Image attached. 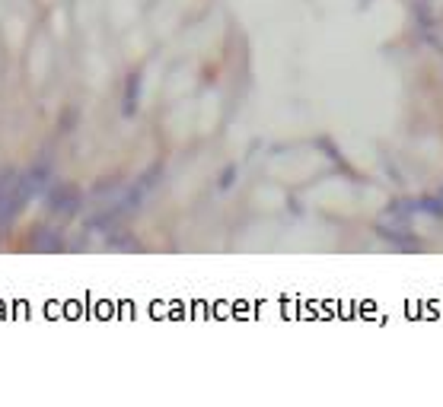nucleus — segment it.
<instances>
[{
  "label": "nucleus",
  "instance_id": "nucleus-7",
  "mask_svg": "<svg viewBox=\"0 0 443 407\" xmlns=\"http://www.w3.org/2000/svg\"><path fill=\"white\" fill-rule=\"evenodd\" d=\"M233 178H236V165H226L224 175H220V188H230Z\"/></svg>",
  "mask_w": 443,
  "mask_h": 407
},
{
  "label": "nucleus",
  "instance_id": "nucleus-2",
  "mask_svg": "<svg viewBox=\"0 0 443 407\" xmlns=\"http://www.w3.org/2000/svg\"><path fill=\"white\" fill-rule=\"evenodd\" d=\"M80 204H84V194H80V188L77 184H71V182L54 184L52 194H48V207H52V213L71 216V213H77L80 210Z\"/></svg>",
  "mask_w": 443,
  "mask_h": 407
},
{
  "label": "nucleus",
  "instance_id": "nucleus-3",
  "mask_svg": "<svg viewBox=\"0 0 443 407\" xmlns=\"http://www.w3.org/2000/svg\"><path fill=\"white\" fill-rule=\"evenodd\" d=\"M48 178H52V163H48V159H42V163L33 165V169L26 172V178H23V184H26V194L29 197L39 194V191L48 184Z\"/></svg>",
  "mask_w": 443,
  "mask_h": 407
},
{
  "label": "nucleus",
  "instance_id": "nucleus-6",
  "mask_svg": "<svg viewBox=\"0 0 443 407\" xmlns=\"http://www.w3.org/2000/svg\"><path fill=\"white\" fill-rule=\"evenodd\" d=\"M58 124H61V131H64V134H71V131H74V124H77V108H67L64 118H61Z\"/></svg>",
  "mask_w": 443,
  "mask_h": 407
},
{
  "label": "nucleus",
  "instance_id": "nucleus-5",
  "mask_svg": "<svg viewBox=\"0 0 443 407\" xmlns=\"http://www.w3.org/2000/svg\"><path fill=\"white\" fill-rule=\"evenodd\" d=\"M137 93H141V80H137V73H131V80H128V95H125V112H134V99H137Z\"/></svg>",
  "mask_w": 443,
  "mask_h": 407
},
{
  "label": "nucleus",
  "instance_id": "nucleus-1",
  "mask_svg": "<svg viewBox=\"0 0 443 407\" xmlns=\"http://www.w3.org/2000/svg\"><path fill=\"white\" fill-rule=\"evenodd\" d=\"M26 201H29V194H26V184H23V175L13 169L4 172V175H0V226H7L23 210Z\"/></svg>",
  "mask_w": 443,
  "mask_h": 407
},
{
  "label": "nucleus",
  "instance_id": "nucleus-4",
  "mask_svg": "<svg viewBox=\"0 0 443 407\" xmlns=\"http://www.w3.org/2000/svg\"><path fill=\"white\" fill-rule=\"evenodd\" d=\"M33 245H35V252L54 254V252H61V248H64V239H61L54 229L42 226V229H35V232H33Z\"/></svg>",
  "mask_w": 443,
  "mask_h": 407
}]
</instances>
